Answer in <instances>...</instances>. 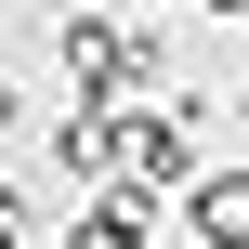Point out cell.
I'll list each match as a JSON object with an SVG mask.
<instances>
[{
    "instance_id": "1",
    "label": "cell",
    "mask_w": 249,
    "mask_h": 249,
    "mask_svg": "<svg viewBox=\"0 0 249 249\" xmlns=\"http://www.w3.org/2000/svg\"><path fill=\"white\" fill-rule=\"evenodd\" d=\"M197 236H249V171H210L197 184Z\"/></svg>"
}]
</instances>
